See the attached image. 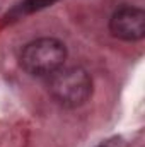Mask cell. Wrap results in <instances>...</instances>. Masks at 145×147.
Instances as JSON below:
<instances>
[{
  "instance_id": "cell-4",
  "label": "cell",
  "mask_w": 145,
  "mask_h": 147,
  "mask_svg": "<svg viewBox=\"0 0 145 147\" xmlns=\"http://www.w3.org/2000/svg\"><path fill=\"white\" fill-rule=\"evenodd\" d=\"M53 2H56V0H26V2H22V3L15 9V12L31 14V12H34V10H39V9H43V7L51 5Z\"/></svg>"
},
{
  "instance_id": "cell-1",
  "label": "cell",
  "mask_w": 145,
  "mask_h": 147,
  "mask_svg": "<svg viewBox=\"0 0 145 147\" xmlns=\"http://www.w3.org/2000/svg\"><path fill=\"white\" fill-rule=\"evenodd\" d=\"M48 91L58 105L77 108L91 98L92 79L82 67H62L50 75Z\"/></svg>"
},
{
  "instance_id": "cell-2",
  "label": "cell",
  "mask_w": 145,
  "mask_h": 147,
  "mask_svg": "<svg viewBox=\"0 0 145 147\" xmlns=\"http://www.w3.org/2000/svg\"><path fill=\"white\" fill-rule=\"evenodd\" d=\"M67 48L56 38H39L28 43L21 53V67L34 77H50L63 67Z\"/></svg>"
},
{
  "instance_id": "cell-3",
  "label": "cell",
  "mask_w": 145,
  "mask_h": 147,
  "mask_svg": "<svg viewBox=\"0 0 145 147\" xmlns=\"http://www.w3.org/2000/svg\"><path fill=\"white\" fill-rule=\"evenodd\" d=\"M109 31L123 41H138L145 36V12L138 7L125 5L109 19Z\"/></svg>"
},
{
  "instance_id": "cell-5",
  "label": "cell",
  "mask_w": 145,
  "mask_h": 147,
  "mask_svg": "<svg viewBox=\"0 0 145 147\" xmlns=\"http://www.w3.org/2000/svg\"><path fill=\"white\" fill-rule=\"evenodd\" d=\"M97 147H114V144H109L108 142V144H103V146H97Z\"/></svg>"
}]
</instances>
